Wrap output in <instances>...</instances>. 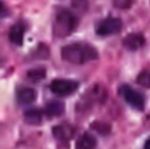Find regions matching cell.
<instances>
[{
  "instance_id": "1",
  "label": "cell",
  "mask_w": 150,
  "mask_h": 149,
  "mask_svg": "<svg viewBox=\"0 0 150 149\" xmlns=\"http://www.w3.org/2000/svg\"><path fill=\"white\" fill-rule=\"evenodd\" d=\"M61 55L66 62L82 65L98 58V50L87 42H74L63 46Z\"/></svg>"
},
{
  "instance_id": "2",
  "label": "cell",
  "mask_w": 150,
  "mask_h": 149,
  "mask_svg": "<svg viewBox=\"0 0 150 149\" xmlns=\"http://www.w3.org/2000/svg\"><path fill=\"white\" fill-rule=\"evenodd\" d=\"M77 24V17L74 11L67 8L60 9L54 18L53 32L58 38L68 37L75 31Z\"/></svg>"
},
{
  "instance_id": "3",
  "label": "cell",
  "mask_w": 150,
  "mask_h": 149,
  "mask_svg": "<svg viewBox=\"0 0 150 149\" xmlns=\"http://www.w3.org/2000/svg\"><path fill=\"white\" fill-rule=\"evenodd\" d=\"M122 21L120 18L108 17L100 20L96 27L95 32L97 35L101 37L111 36L119 33L122 29Z\"/></svg>"
},
{
  "instance_id": "4",
  "label": "cell",
  "mask_w": 150,
  "mask_h": 149,
  "mask_svg": "<svg viewBox=\"0 0 150 149\" xmlns=\"http://www.w3.org/2000/svg\"><path fill=\"white\" fill-rule=\"evenodd\" d=\"M120 94L125 101L134 109L142 112L145 108V98L139 91L133 89L127 84H124L120 88Z\"/></svg>"
},
{
  "instance_id": "5",
  "label": "cell",
  "mask_w": 150,
  "mask_h": 149,
  "mask_svg": "<svg viewBox=\"0 0 150 149\" xmlns=\"http://www.w3.org/2000/svg\"><path fill=\"white\" fill-rule=\"evenodd\" d=\"M79 83L75 80L54 79L50 83V90L58 96L66 97L73 94L78 88Z\"/></svg>"
},
{
  "instance_id": "6",
  "label": "cell",
  "mask_w": 150,
  "mask_h": 149,
  "mask_svg": "<svg viewBox=\"0 0 150 149\" xmlns=\"http://www.w3.org/2000/svg\"><path fill=\"white\" fill-rule=\"evenodd\" d=\"M52 133L55 140L62 143H68L74 136L75 130L73 126L67 123H62L53 127Z\"/></svg>"
},
{
  "instance_id": "7",
  "label": "cell",
  "mask_w": 150,
  "mask_h": 149,
  "mask_svg": "<svg viewBox=\"0 0 150 149\" xmlns=\"http://www.w3.org/2000/svg\"><path fill=\"white\" fill-rule=\"evenodd\" d=\"M26 30L25 24L19 20L14 23L8 32V37L10 41L17 46H21L24 41V36Z\"/></svg>"
},
{
  "instance_id": "8",
  "label": "cell",
  "mask_w": 150,
  "mask_h": 149,
  "mask_svg": "<svg viewBox=\"0 0 150 149\" xmlns=\"http://www.w3.org/2000/svg\"><path fill=\"white\" fill-rule=\"evenodd\" d=\"M145 42L146 39L141 32H131L123 39V46L130 51H136L142 48Z\"/></svg>"
},
{
  "instance_id": "9",
  "label": "cell",
  "mask_w": 150,
  "mask_h": 149,
  "mask_svg": "<svg viewBox=\"0 0 150 149\" xmlns=\"http://www.w3.org/2000/svg\"><path fill=\"white\" fill-rule=\"evenodd\" d=\"M16 99L18 104L26 105L33 103L36 99V92L33 89L28 87H22L16 92Z\"/></svg>"
},
{
  "instance_id": "10",
  "label": "cell",
  "mask_w": 150,
  "mask_h": 149,
  "mask_svg": "<svg viewBox=\"0 0 150 149\" xmlns=\"http://www.w3.org/2000/svg\"><path fill=\"white\" fill-rule=\"evenodd\" d=\"M64 111H65V105L62 102L59 100H51L47 102L44 109L45 114L48 118L59 117L64 113Z\"/></svg>"
},
{
  "instance_id": "11",
  "label": "cell",
  "mask_w": 150,
  "mask_h": 149,
  "mask_svg": "<svg viewBox=\"0 0 150 149\" xmlns=\"http://www.w3.org/2000/svg\"><path fill=\"white\" fill-rule=\"evenodd\" d=\"M97 144L96 138L92 134L85 133L78 138L76 143V149H95Z\"/></svg>"
},
{
  "instance_id": "12",
  "label": "cell",
  "mask_w": 150,
  "mask_h": 149,
  "mask_svg": "<svg viewBox=\"0 0 150 149\" xmlns=\"http://www.w3.org/2000/svg\"><path fill=\"white\" fill-rule=\"evenodd\" d=\"M24 120L31 126H38L42 122V112L37 108H31L24 113Z\"/></svg>"
},
{
  "instance_id": "13",
  "label": "cell",
  "mask_w": 150,
  "mask_h": 149,
  "mask_svg": "<svg viewBox=\"0 0 150 149\" xmlns=\"http://www.w3.org/2000/svg\"><path fill=\"white\" fill-rule=\"evenodd\" d=\"M46 76H47V71L43 67L34 68L27 72V78L33 83H39L40 81L45 79Z\"/></svg>"
},
{
  "instance_id": "14",
  "label": "cell",
  "mask_w": 150,
  "mask_h": 149,
  "mask_svg": "<svg viewBox=\"0 0 150 149\" xmlns=\"http://www.w3.org/2000/svg\"><path fill=\"white\" fill-rule=\"evenodd\" d=\"M73 9L77 13H84L88 9V0H71Z\"/></svg>"
},
{
  "instance_id": "15",
  "label": "cell",
  "mask_w": 150,
  "mask_h": 149,
  "mask_svg": "<svg viewBox=\"0 0 150 149\" xmlns=\"http://www.w3.org/2000/svg\"><path fill=\"white\" fill-rule=\"evenodd\" d=\"M137 83L142 86L150 88V71L145 70L142 72L137 77Z\"/></svg>"
},
{
  "instance_id": "16",
  "label": "cell",
  "mask_w": 150,
  "mask_h": 149,
  "mask_svg": "<svg viewBox=\"0 0 150 149\" xmlns=\"http://www.w3.org/2000/svg\"><path fill=\"white\" fill-rule=\"evenodd\" d=\"M134 1V0H112V4L113 6L116 7L117 9L127 10L133 5Z\"/></svg>"
},
{
  "instance_id": "17",
  "label": "cell",
  "mask_w": 150,
  "mask_h": 149,
  "mask_svg": "<svg viewBox=\"0 0 150 149\" xmlns=\"http://www.w3.org/2000/svg\"><path fill=\"white\" fill-rule=\"evenodd\" d=\"M143 149H150V139H149V140L145 142V145H144Z\"/></svg>"
}]
</instances>
